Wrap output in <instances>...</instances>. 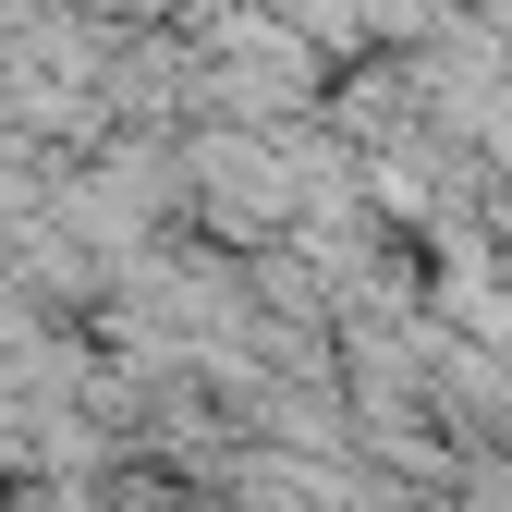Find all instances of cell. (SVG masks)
Instances as JSON below:
<instances>
[{"label":"cell","mask_w":512,"mask_h":512,"mask_svg":"<svg viewBox=\"0 0 512 512\" xmlns=\"http://www.w3.org/2000/svg\"><path fill=\"white\" fill-rule=\"evenodd\" d=\"M86 98H98V37L86 25H13L0 37V110H13L25 135L86 122Z\"/></svg>","instance_id":"6da1fadb"},{"label":"cell","mask_w":512,"mask_h":512,"mask_svg":"<svg viewBox=\"0 0 512 512\" xmlns=\"http://www.w3.org/2000/svg\"><path fill=\"white\" fill-rule=\"evenodd\" d=\"M305 159H281L269 135H208L196 147V196H208V220L220 232H281L293 208H305Z\"/></svg>","instance_id":"7a4b0ae2"}]
</instances>
